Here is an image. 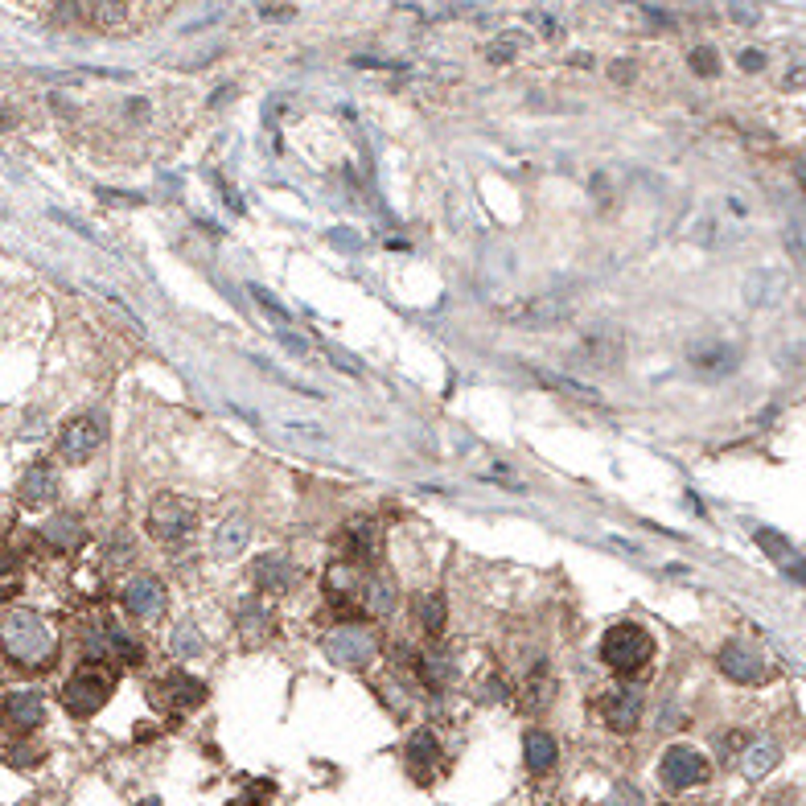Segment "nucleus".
<instances>
[{
  "label": "nucleus",
  "mask_w": 806,
  "mask_h": 806,
  "mask_svg": "<svg viewBox=\"0 0 806 806\" xmlns=\"http://www.w3.org/2000/svg\"><path fill=\"white\" fill-rule=\"evenodd\" d=\"M169 650L178 654V658H194V654H202V650H206V646H202V629H197L194 621H181V626L173 629Z\"/></svg>",
  "instance_id": "30"
},
{
  "label": "nucleus",
  "mask_w": 806,
  "mask_h": 806,
  "mask_svg": "<svg viewBox=\"0 0 806 806\" xmlns=\"http://www.w3.org/2000/svg\"><path fill=\"white\" fill-rule=\"evenodd\" d=\"M91 17H95V25H103V29L124 25L128 0H95V5H91Z\"/></svg>",
  "instance_id": "31"
},
{
  "label": "nucleus",
  "mask_w": 806,
  "mask_h": 806,
  "mask_svg": "<svg viewBox=\"0 0 806 806\" xmlns=\"http://www.w3.org/2000/svg\"><path fill=\"white\" fill-rule=\"evenodd\" d=\"M720 675H728L733 683H762L765 679V658L757 654V646H749V642H741V638H733V642H724L720 646Z\"/></svg>",
  "instance_id": "13"
},
{
  "label": "nucleus",
  "mask_w": 806,
  "mask_h": 806,
  "mask_svg": "<svg viewBox=\"0 0 806 806\" xmlns=\"http://www.w3.org/2000/svg\"><path fill=\"white\" fill-rule=\"evenodd\" d=\"M321 650L330 654V663L350 667V671H362V667L379 654V634L367 629V626H359V621H346V626L330 629V634L321 638Z\"/></svg>",
  "instance_id": "6"
},
{
  "label": "nucleus",
  "mask_w": 806,
  "mask_h": 806,
  "mask_svg": "<svg viewBox=\"0 0 806 806\" xmlns=\"http://www.w3.org/2000/svg\"><path fill=\"white\" fill-rule=\"evenodd\" d=\"M99 197H103V202H140V194H120V189H99Z\"/></svg>",
  "instance_id": "39"
},
{
  "label": "nucleus",
  "mask_w": 806,
  "mask_h": 806,
  "mask_svg": "<svg viewBox=\"0 0 806 806\" xmlns=\"http://www.w3.org/2000/svg\"><path fill=\"white\" fill-rule=\"evenodd\" d=\"M103 638H108V654L116 667H140L144 663V646L132 634L116 626V621H103Z\"/></svg>",
  "instance_id": "26"
},
{
  "label": "nucleus",
  "mask_w": 806,
  "mask_h": 806,
  "mask_svg": "<svg viewBox=\"0 0 806 806\" xmlns=\"http://www.w3.org/2000/svg\"><path fill=\"white\" fill-rule=\"evenodd\" d=\"M658 778H663V786L671 790V794H679V790L704 786V782L712 778V765L704 753L687 749V744H671V749L663 753V762H658Z\"/></svg>",
  "instance_id": "8"
},
{
  "label": "nucleus",
  "mask_w": 806,
  "mask_h": 806,
  "mask_svg": "<svg viewBox=\"0 0 806 806\" xmlns=\"http://www.w3.org/2000/svg\"><path fill=\"white\" fill-rule=\"evenodd\" d=\"M367 572L370 564H354V560H338V564L325 568V597L341 618H367L362 613V589H367Z\"/></svg>",
  "instance_id": "7"
},
{
  "label": "nucleus",
  "mask_w": 806,
  "mask_h": 806,
  "mask_svg": "<svg viewBox=\"0 0 806 806\" xmlns=\"http://www.w3.org/2000/svg\"><path fill=\"white\" fill-rule=\"evenodd\" d=\"M642 708H646V696L638 687H618L600 699V720L613 728V733H634L642 724Z\"/></svg>",
  "instance_id": "14"
},
{
  "label": "nucleus",
  "mask_w": 806,
  "mask_h": 806,
  "mask_svg": "<svg viewBox=\"0 0 806 806\" xmlns=\"http://www.w3.org/2000/svg\"><path fill=\"white\" fill-rule=\"evenodd\" d=\"M523 757H527V770H531V773H547L552 765H556V757H560L556 736L543 733V728H531V733L523 736Z\"/></svg>",
  "instance_id": "25"
},
{
  "label": "nucleus",
  "mask_w": 806,
  "mask_h": 806,
  "mask_svg": "<svg viewBox=\"0 0 806 806\" xmlns=\"http://www.w3.org/2000/svg\"><path fill=\"white\" fill-rule=\"evenodd\" d=\"M687 62H691V71H696L699 79H716V74H720V54L712 50V45H696Z\"/></svg>",
  "instance_id": "33"
},
{
  "label": "nucleus",
  "mask_w": 806,
  "mask_h": 806,
  "mask_svg": "<svg viewBox=\"0 0 806 806\" xmlns=\"http://www.w3.org/2000/svg\"><path fill=\"white\" fill-rule=\"evenodd\" d=\"M9 762H13V765H34V762H37V753H29V749H13V753H9Z\"/></svg>",
  "instance_id": "41"
},
{
  "label": "nucleus",
  "mask_w": 806,
  "mask_h": 806,
  "mask_svg": "<svg viewBox=\"0 0 806 806\" xmlns=\"http://www.w3.org/2000/svg\"><path fill=\"white\" fill-rule=\"evenodd\" d=\"M440 741L432 728H416L412 741H408V773H412L420 786H432V778L440 773Z\"/></svg>",
  "instance_id": "18"
},
{
  "label": "nucleus",
  "mask_w": 806,
  "mask_h": 806,
  "mask_svg": "<svg viewBox=\"0 0 806 806\" xmlns=\"http://www.w3.org/2000/svg\"><path fill=\"white\" fill-rule=\"evenodd\" d=\"M260 17L264 21H293L296 9L293 5H260Z\"/></svg>",
  "instance_id": "37"
},
{
  "label": "nucleus",
  "mask_w": 806,
  "mask_h": 806,
  "mask_svg": "<svg viewBox=\"0 0 806 806\" xmlns=\"http://www.w3.org/2000/svg\"><path fill=\"white\" fill-rule=\"evenodd\" d=\"M157 699H165V708L173 712H194L206 704V683L194 679L189 671H169L157 683Z\"/></svg>",
  "instance_id": "17"
},
{
  "label": "nucleus",
  "mask_w": 806,
  "mask_h": 806,
  "mask_svg": "<svg viewBox=\"0 0 806 806\" xmlns=\"http://www.w3.org/2000/svg\"><path fill=\"white\" fill-rule=\"evenodd\" d=\"M103 440H108V416L82 412L74 420H66L62 432H58V457L71 461V465H82L103 448Z\"/></svg>",
  "instance_id": "5"
},
{
  "label": "nucleus",
  "mask_w": 806,
  "mask_h": 806,
  "mask_svg": "<svg viewBox=\"0 0 806 806\" xmlns=\"http://www.w3.org/2000/svg\"><path fill=\"white\" fill-rule=\"evenodd\" d=\"M79 17H82V5H79V0H58L54 9H50V21H54V25H74Z\"/></svg>",
  "instance_id": "36"
},
{
  "label": "nucleus",
  "mask_w": 806,
  "mask_h": 806,
  "mask_svg": "<svg viewBox=\"0 0 806 806\" xmlns=\"http://www.w3.org/2000/svg\"><path fill=\"white\" fill-rule=\"evenodd\" d=\"M42 539L50 547H58V552H74V547L87 543V535H82V527H79L74 514H54V519L42 527Z\"/></svg>",
  "instance_id": "27"
},
{
  "label": "nucleus",
  "mask_w": 806,
  "mask_h": 806,
  "mask_svg": "<svg viewBox=\"0 0 806 806\" xmlns=\"http://www.w3.org/2000/svg\"><path fill=\"white\" fill-rule=\"evenodd\" d=\"M251 584L268 597H280L296 584V564L284 556V552H268V556H255L251 560Z\"/></svg>",
  "instance_id": "16"
},
{
  "label": "nucleus",
  "mask_w": 806,
  "mask_h": 806,
  "mask_svg": "<svg viewBox=\"0 0 806 806\" xmlns=\"http://www.w3.org/2000/svg\"><path fill=\"white\" fill-rule=\"evenodd\" d=\"M519 45H523V37H519V34H502V37H494V42H490V50H485V58H490L494 66H506V62H514V54H519Z\"/></svg>",
  "instance_id": "32"
},
{
  "label": "nucleus",
  "mask_w": 806,
  "mask_h": 806,
  "mask_svg": "<svg viewBox=\"0 0 806 806\" xmlns=\"http://www.w3.org/2000/svg\"><path fill=\"white\" fill-rule=\"evenodd\" d=\"M744 741H749V736H744V733H724V753L744 749Z\"/></svg>",
  "instance_id": "42"
},
{
  "label": "nucleus",
  "mask_w": 806,
  "mask_h": 806,
  "mask_svg": "<svg viewBox=\"0 0 806 806\" xmlns=\"http://www.w3.org/2000/svg\"><path fill=\"white\" fill-rule=\"evenodd\" d=\"M552 696H556V679L547 671V658H535V663H531V675L523 679L514 699H519L523 712H543L547 704H552Z\"/></svg>",
  "instance_id": "23"
},
{
  "label": "nucleus",
  "mask_w": 806,
  "mask_h": 806,
  "mask_svg": "<svg viewBox=\"0 0 806 806\" xmlns=\"http://www.w3.org/2000/svg\"><path fill=\"white\" fill-rule=\"evenodd\" d=\"M757 543H762L773 560H786V564H790V560H798V552L790 547V539L778 535V531H757Z\"/></svg>",
  "instance_id": "34"
},
{
  "label": "nucleus",
  "mask_w": 806,
  "mask_h": 806,
  "mask_svg": "<svg viewBox=\"0 0 806 806\" xmlns=\"http://www.w3.org/2000/svg\"><path fill=\"white\" fill-rule=\"evenodd\" d=\"M251 539V519L243 511L226 514L223 523H218L215 539H210V556L215 560H239L243 556V547H247Z\"/></svg>",
  "instance_id": "22"
},
{
  "label": "nucleus",
  "mask_w": 806,
  "mask_h": 806,
  "mask_svg": "<svg viewBox=\"0 0 806 806\" xmlns=\"http://www.w3.org/2000/svg\"><path fill=\"white\" fill-rule=\"evenodd\" d=\"M687 359H691V367H696L699 375H708V379H724V375H733V370L741 367L736 346H724V341H696Z\"/></svg>",
  "instance_id": "20"
},
{
  "label": "nucleus",
  "mask_w": 806,
  "mask_h": 806,
  "mask_svg": "<svg viewBox=\"0 0 806 806\" xmlns=\"http://www.w3.org/2000/svg\"><path fill=\"white\" fill-rule=\"evenodd\" d=\"M247 293H251V296H255V301H260V305H264V309H268V317H276V321H280V325H284V321H288V309H284V305H280V301H276V296H272V293H268V288H264V284H247Z\"/></svg>",
  "instance_id": "35"
},
{
  "label": "nucleus",
  "mask_w": 806,
  "mask_h": 806,
  "mask_svg": "<svg viewBox=\"0 0 806 806\" xmlns=\"http://www.w3.org/2000/svg\"><path fill=\"white\" fill-rule=\"evenodd\" d=\"M235 626H239L243 646H268L276 638V613L255 597H243L235 609Z\"/></svg>",
  "instance_id": "15"
},
{
  "label": "nucleus",
  "mask_w": 806,
  "mask_h": 806,
  "mask_svg": "<svg viewBox=\"0 0 806 806\" xmlns=\"http://www.w3.org/2000/svg\"><path fill=\"white\" fill-rule=\"evenodd\" d=\"M197 527V506L181 494H157L149 502V535L157 543H181Z\"/></svg>",
  "instance_id": "4"
},
{
  "label": "nucleus",
  "mask_w": 806,
  "mask_h": 806,
  "mask_svg": "<svg viewBox=\"0 0 806 806\" xmlns=\"http://www.w3.org/2000/svg\"><path fill=\"white\" fill-rule=\"evenodd\" d=\"M120 605L132 613L136 621H161L169 609V589L161 576H132L120 592Z\"/></svg>",
  "instance_id": "9"
},
{
  "label": "nucleus",
  "mask_w": 806,
  "mask_h": 806,
  "mask_svg": "<svg viewBox=\"0 0 806 806\" xmlns=\"http://www.w3.org/2000/svg\"><path fill=\"white\" fill-rule=\"evenodd\" d=\"M445 621H448V600L445 592H432V597L420 600V626L428 638H440L445 634Z\"/></svg>",
  "instance_id": "29"
},
{
  "label": "nucleus",
  "mask_w": 806,
  "mask_h": 806,
  "mask_svg": "<svg viewBox=\"0 0 806 806\" xmlns=\"http://www.w3.org/2000/svg\"><path fill=\"white\" fill-rule=\"evenodd\" d=\"M395 609V581L387 572H367V589H362V613L367 618H387Z\"/></svg>",
  "instance_id": "24"
},
{
  "label": "nucleus",
  "mask_w": 806,
  "mask_h": 806,
  "mask_svg": "<svg viewBox=\"0 0 806 806\" xmlns=\"http://www.w3.org/2000/svg\"><path fill=\"white\" fill-rule=\"evenodd\" d=\"M650 654H654V638L642 626H634V621H618L600 638V658L621 679H642L638 671H646Z\"/></svg>",
  "instance_id": "2"
},
{
  "label": "nucleus",
  "mask_w": 806,
  "mask_h": 806,
  "mask_svg": "<svg viewBox=\"0 0 806 806\" xmlns=\"http://www.w3.org/2000/svg\"><path fill=\"white\" fill-rule=\"evenodd\" d=\"M379 539H383V535H379V527H375V523H367V519L350 523V527L338 531L341 556L354 560V564H370V560L379 556Z\"/></svg>",
  "instance_id": "21"
},
{
  "label": "nucleus",
  "mask_w": 806,
  "mask_h": 806,
  "mask_svg": "<svg viewBox=\"0 0 806 806\" xmlns=\"http://www.w3.org/2000/svg\"><path fill=\"white\" fill-rule=\"evenodd\" d=\"M502 321L527 325V330H552V325L568 321V301L560 296H531V301H514L502 309Z\"/></svg>",
  "instance_id": "10"
},
{
  "label": "nucleus",
  "mask_w": 806,
  "mask_h": 806,
  "mask_svg": "<svg viewBox=\"0 0 806 806\" xmlns=\"http://www.w3.org/2000/svg\"><path fill=\"white\" fill-rule=\"evenodd\" d=\"M0 650L21 671H50L58 663L54 629L45 626V618L34 609H9L0 618Z\"/></svg>",
  "instance_id": "1"
},
{
  "label": "nucleus",
  "mask_w": 806,
  "mask_h": 806,
  "mask_svg": "<svg viewBox=\"0 0 806 806\" xmlns=\"http://www.w3.org/2000/svg\"><path fill=\"white\" fill-rule=\"evenodd\" d=\"M778 757H782L778 744H770V741H765V744H753V749L744 753V778H749V782H762L765 773H773Z\"/></svg>",
  "instance_id": "28"
},
{
  "label": "nucleus",
  "mask_w": 806,
  "mask_h": 806,
  "mask_svg": "<svg viewBox=\"0 0 806 806\" xmlns=\"http://www.w3.org/2000/svg\"><path fill=\"white\" fill-rule=\"evenodd\" d=\"M609 74H613V79H621V82H629V79H634V62H613Z\"/></svg>",
  "instance_id": "40"
},
{
  "label": "nucleus",
  "mask_w": 806,
  "mask_h": 806,
  "mask_svg": "<svg viewBox=\"0 0 806 806\" xmlns=\"http://www.w3.org/2000/svg\"><path fill=\"white\" fill-rule=\"evenodd\" d=\"M576 359L589 362V367H597V370L618 367V362L626 359V341H621V330H613V325H597V330H589V333L581 338V346H576Z\"/></svg>",
  "instance_id": "12"
},
{
  "label": "nucleus",
  "mask_w": 806,
  "mask_h": 806,
  "mask_svg": "<svg viewBox=\"0 0 806 806\" xmlns=\"http://www.w3.org/2000/svg\"><path fill=\"white\" fill-rule=\"evenodd\" d=\"M741 66H744V71H753V74L765 71V54H762V50H741Z\"/></svg>",
  "instance_id": "38"
},
{
  "label": "nucleus",
  "mask_w": 806,
  "mask_h": 806,
  "mask_svg": "<svg viewBox=\"0 0 806 806\" xmlns=\"http://www.w3.org/2000/svg\"><path fill=\"white\" fill-rule=\"evenodd\" d=\"M58 498V477L50 465H29L17 482V502L25 511H45Z\"/></svg>",
  "instance_id": "19"
},
{
  "label": "nucleus",
  "mask_w": 806,
  "mask_h": 806,
  "mask_svg": "<svg viewBox=\"0 0 806 806\" xmlns=\"http://www.w3.org/2000/svg\"><path fill=\"white\" fill-rule=\"evenodd\" d=\"M45 720V699L37 691H13L0 704V728L13 736H29L34 728H42Z\"/></svg>",
  "instance_id": "11"
},
{
  "label": "nucleus",
  "mask_w": 806,
  "mask_h": 806,
  "mask_svg": "<svg viewBox=\"0 0 806 806\" xmlns=\"http://www.w3.org/2000/svg\"><path fill=\"white\" fill-rule=\"evenodd\" d=\"M111 691H116V671L108 663H82L71 679L62 683V708L71 716L87 720L95 716L99 708H108Z\"/></svg>",
  "instance_id": "3"
}]
</instances>
